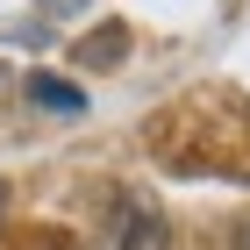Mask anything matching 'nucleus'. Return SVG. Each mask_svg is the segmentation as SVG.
Here are the masks:
<instances>
[{
	"mask_svg": "<svg viewBox=\"0 0 250 250\" xmlns=\"http://www.w3.org/2000/svg\"><path fill=\"white\" fill-rule=\"evenodd\" d=\"M93 250H172V222H165V208H157L150 193H115L107 200V214H100V243Z\"/></svg>",
	"mask_w": 250,
	"mask_h": 250,
	"instance_id": "1",
	"label": "nucleus"
},
{
	"mask_svg": "<svg viewBox=\"0 0 250 250\" xmlns=\"http://www.w3.org/2000/svg\"><path fill=\"white\" fill-rule=\"evenodd\" d=\"M122 50H129V21H107V29H93V36H79V43H72V58H79V64H93V72H100V64H115Z\"/></svg>",
	"mask_w": 250,
	"mask_h": 250,
	"instance_id": "2",
	"label": "nucleus"
},
{
	"mask_svg": "<svg viewBox=\"0 0 250 250\" xmlns=\"http://www.w3.org/2000/svg\"><path fill=\"white\" fill-rule=\"evenodd\" d=\"M29 100L50 107V115H86V93L64 86V79H50V72H29Z\"/></svg>",
	"mask_w": 250,
	"mask_h": 250,
	"instance_id": "3",
	"label": "nucleus"
},
{
	"mask_svg": "<svg viewBox=\"0 0 250 250\" xmlns=\"http://www.w3.org/2000/svg\"><path fill=\"white\" fill-rule=\"evenodd\" d=\"M229 250H250V222H236V229H229Z\"/></svg>",
	"mask_w": 250,
	"mask_h": 250,
	"instance_id": "4",
	"label": "nucleus"
},
{
	"mask_svg": "<svg viewBox=\"0 0 250 250\" xmlns=\"http://www.w3.org/2000/svg\"><path fill=\"white\" fill-rule=\"evenodd\" d=\"M0 79H7V72H0Z\"/></svg>",
	"mask_w": 250,
	"mask_h": 250,
	"instance_id": "5",
	"label": "nucleus"
}]
</instances>
